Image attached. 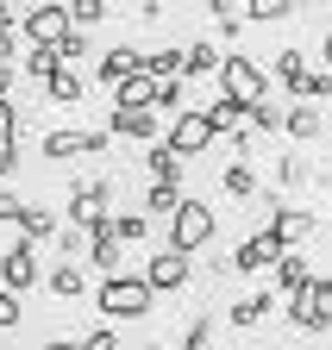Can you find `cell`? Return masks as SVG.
Instances as JSON below:
<instances>
[{
    "mask_svg": "<svg viewBox=\"0 0 332 350\" xmlns=\"http://www.w3.org/2000/svg\"><path fill=\"white\" fill-rule=\"evenodd\" d=\"M151 300H157V288L144 282V275H101V313L107 319H144L151 313Z\"/></svg>",
    "mask_w": 332,
    "mask_h": 350,
    "instance_id": "obj_1",
    "label": "cell"
},
{
    "mask_svg": "<svg viewBox=\"0 0 332 350\" xmlns=\"http://www.w3.org/2000/svg\"><path fill=\"white\" fill-rule=\"evenodd\" d=\"M220 94H232V100H244V107L270 100V69H257L244 51H226V63H220Z\"/></svg>",
    "mask_w": 332,
    "mask_h": 350,
    "instance_id": "obj_2",
    "label": "cell"
},
{
    "mask_svg": "<svg viewBox=\"0 0 332 350\" xmlns=\"http://www.w3.org/2000/svg\"><path fill=\"white\" fill-rule=\"evenodd\" d=\"M19 31H25V44H51V51H57V44L75 31V19H69V0H38V7L19 19Z\"/></svg>",
    "mask_w": 332,
    "mask_h": 350,
    "instance_id": "obj_3",
    "label": "cell"
},
{
    "mask_svg": "<svg viewBox=\"0 0 332 350\" xmlns=\"http://www.w3.org/2000/svg\"><path fill=\"white\" fill-rule=\"evenodd\" d=\"M207 238H214V206H207V200H182V206H176V219H170V244L194 256Z\"/></svg>",
    "mask_w": 332,
    "mask_h": 350,
    "instance_id": "obj_4",
    "label": "cell"
},
{
    "mask_svg": "<svg viewBox=\"0 0 332 350\" xmlns=\"http://www.w3.org/2000/svg\"><path fill=\"white\" fill-rule=\"evenodd\" d=\"M188 269H194V256L176 250V244H163V250H151V262H144V282H151L157 294H176V288L188 282Z\"/></svg>",
    "mask_w": 332,
    "mask_h": 350,
    "instance_id": "obj_5",
    "label": "cell"
},
{
    "mask_svg": "<svg viewBox=\"0 0 332 350\" xmlns=\"http://www.w3.org/2000/svg\"><path fill=\"white\" fill-rule=\"evenodd\" d=\"M214 138H220V125L207 119V113H176V125H170V138H163V144H170L176 157H201Z\"/></svg>",
    "mask_w": 332,
    "mask_h": 350,
    "instance_id": "obj_6",
    "label": "cell"
},
{
    "mask_svg": "<svg viewBox=\"0 0 332 350\" xmlns=\"http://www.w3.org/2000/svg\"><path fill=\"white\" fill-rule=\"evenodd\" d=\"M107 206H113V182H75L69 188V219H75V226H101V219H113Z\"/></svg>",
    "mask_w": 332,
    "mask_h": 350,
    "instance_id": "obj_7",
    "label": "cell"
},
{
    "mask_svg": "<svg viewBox=\"0 0 332 350\" xmlns=\"http://www.w3.org/2000/svg\"><path fill=\"white\" fill-rule=\"evenodd\" d=\"M0 282H7L13 294H25L38 282V244L31 238H13L7 250H0Z\"/></svg>",
    "mask_w": 332,
    "mask_h": 350,
    "instance_id": "obj_8",
    "label": "cell"
},
{
    "mask_svg": "<svg viewBox=\"0 0 332 350\" xmlns=\"http://www.w3.org/2000/svg\"><path fill=\"white\" fill-rule=\"evenodd\" d=\"M282 250H288V244L264 226V232H251V238L232 250V269H244V275H251V269H276V262H282Z\"/></svg>",
    "mask_w": 332,
    "mask_h": 350,
    "instance_id": "obj_9",
    "label": "cell"
},
{
    "mask_svg": "<svg viewBox=\"0 0 332 350\" xmlns=\"http://www.w3.org/2000/svg\"><path fill=\"white\" fill-rule=\"evenodd\" d=\"M88 150H107V131H44V157L51 163H75Z\"/></svg>",
    "mask_w": 332,
    "mask_h": 350,
    "instance_id": "obj_10",
    "label": "cell"
},
{
    "mask_svg": "<svg viewBox=\"0 0 332 350\" xmlns=\"http://www.w3.org/2000/svg\"><path fill=\"white\" fill-rule=\"evenodd\" d=\"M119 250H126V238L113 232V219L88 226V262H94V275H119Z\"/></svg>",
    "mask_w": 332,
    "mask_h": 350,
    "instance_id": "obj_11",
    "label": "cell"
},
{
    "mask_svg": "<svg viewBox=\"0 0 332 350\" xmlns=\"http://www.w3.org/2000/svg\"><path fill=\"white\" fill-rule=\"evenodd\" d=\"M282 313H288V325H295V332H332V306L314 300V294H288Z\"/></svg>",
    "mask_w": 332,
    "mask_h": 350,
    "instance_id": "obj_12",
    "label": "cell"
},
{
    "mask_svg": "<svg viewBox=\"0 0 332 350\" xmlns=\"http://www.w3.org/2000/svg\"><path fill=\"white\" fill-rule=\"evenodd\" d=\"M270 232H276L288 250H301V244L314 238V213H307V206H288V200H282V206H276V219H270Z\"/></svg>",
    "mask_w": 332,
    "mask_h": 350,
    "instance_id": "obj_13",
    "label": "cell"
},
{
    "mask_svg": "<svg viewBox=\"0 0 332 350\" xmlns=\"http://www.w3.org/2000/svg\"><path fill=\"white\" fill-rule=\"evenodd\" d=\"M107 131H119V138H144V144H157V107H113Z\"/></svg>",
    "mask_w": 332,
    "mask_h": 350,
    "instance_id": "obj_14",
    "label": "cell"
},
{
    "mask_svg": "<svg viewBox=\"0 0 332 350\" xmlns=\"http://www.w3.org/2000/svg\"><path fill=\"white\" fill-rule=\"evenodd\" d=\"M276 288H282V300L314 288V269H307V256H301V250H282V262H276Z\"/></svg>",
    "mask_w": 332,
    "mask_h": 350,
    "instance_id": "obj_15",
    "label": "cell"
},
{
    "mask_svg": "<svg viewBox=\"0 0 332 350\" xmlns=\"http://www.w3.org/2000/svg\"><path fill=\"white\" fill-rule=\"evenodd\" d=\"M113 107H157V75H151V69L126 75V81L113 88Z\"/></svg>",
    "mask_w": 332,
    "mask_h": 350,
    "instance_id": "obj_16",
    "label": "cell"
},
{
    "mask_svg": "<svg viewBox=\"0 0 332 350\" xmlns=\"http://www.w3.org/2000/svg\"><path fill=\"white\" fill-rule=\"evenodd\" d=\"M138 69H144V51H132V44H119V51L101 57V81H107V88H119V81L138 75Z\"/></svg>",
    "mask_w": 332,
    "mask_h": 350,
    "instance_id": "obj_17",
    "label": "cell"
},
{
    "mask_svg": "<svg viewBox=\"0 0 332 350\" xmlns=\"http://www.w3.org/2000/svg\"><path fill=\"white\" fill-rule=\"evenodd\" d=\"M220 63H226V51L220 44H182V75H220Z\"/></svg>",
    "mask_w": 332,
    "mask_h": 350,
    "instance_id": "obj_18",
    "label": "cell"
},
{
    "mask_svg": "<svg viewBox=\"0 0 332 350\" xmlns=\"http://www.w3.org/2000/svg\"><path fill=\"white\" fill-rule=\"evenodd\" d=\"M182 200H188L182 182H151V188H144V213H151V219H176Z\"/></svg>",
    "mask_w": 332,
    "mask_h": 350,
    "instance_id": "obj_19",
    "label": "cell"
},
{
    "mask_svg": "<svg viewBox=\"0 0 332 350\" xmlns=\"http://www.w3.org/2000/svg\"><path fill=\"white\" fill-rule=\"evenodd\" d=\"M320 107L314 100H295V107H288V119H282V131H288V138H320Z\"/></svg>",
    "mask_w": 332,
    "mask_h": 350,
    "instance_id": "obj_20",
    "label": "cell"
},
{
    "mask_svg": "<svg viewBox=\"0 0 332 350\" xmlns=\"http://www.w3.org/2000/svg\"><path fill=\"white\" fill-rule=\"evenodd\" d=\"M13 226H19V238H31V244L57 238V226H51V213H44V206H19V213H13Z\"/></svg>",
    "mask_w": 332,
    "mask_h": 350,
    "instance_id": "obj_21",
    "label": "cell"
},
{
    "mask_svg": "<svg viewBox=\"0 0 332 350\" xmlns=\"http://www.w3.org/2000/svg\"><path fill=\"white\" fill-rule=\"evenodd\" d=\"M182 163L188 157H176L170 144H151V182H182Z\"/></svg>",
    "mask_w": 332,
    "mask_h": 350,
    "instance_id": "obj_22",
    "label": "cell"
},
{
    "mask_svg": "<svg viewBox=\"0 0 332 350\" xmlns=\"http://www.w3.org/2000/svg\"><path fill=\"white\" fill-rule=\"evenodd\" d=\"M301 0H244V19H257V25H276V19H288Z\"/></svg>",
    "mask_w": 332,
    "mask_h": 350,
    "instance_id": "obj_23",
    "label": "cell"
},
{
    "mask_svg": "<svg viewBox=\"0 0 332 350\" xmlns=\"http://www.w3.org/2000/svg\"><path fill=\"white\" fill-rule=\"evenodd\" d=\"M226 194H232V200H251V194H257V169H251V163H232V169H226Z\"/></svg>",
    "mask_w": 332,
    "mask_h": 350,
    "instance_id": "obj_24",
    "label": "cell"
},
{
    "mask_svg": "<svg viewBox=\"0 0 332 350\" xmlns=\"http://www.w3.org/2000/svg\"><path fill=\"white\" fill-rule=\"evenodd\" d=\"M25 69H31V75H38V81H51V75H57V69H63V57H57V51H51V44H31V51H25Z\"/></svg>",
    "mask_w": 332,
    "mask_h": 350,
    "instance_id": "obj_25",
    "label": "cell"
},
{
    "mask_svg": "<svg viewBox=\"0 0 332 350\" xmlns=\"http://www.w3.org/2000/svg\"><path fill=\"white\" fill-rule=\"evenodd\" d=\"M301 75H307V63H301V51H276V81L288 88V94H295V88H301Z\"/></svg>",
    "mask_w": 332,
    "mask_h": 350,
    "instance_id": "obj_26",
    "label": "cell"
},
{
    "mask_svg": "<svg viewBox=\"0 0 332 350\" xmlns=\"http://www.w3.org/2000/svg\"><path fill=\"white\" fill-rule=\"evenodd\" d=\"M51 288H57L63 300H75L81 288H88V275H81V269H75V262H57V269H51Z\"/></svg>",
    "mask_w": 332,
    "mask_h": 350,
    "instance_id": "obj_27",
    "label": "cell"
},
{
    "mask_svg": "<svg viewBox=\"0 0 332 350\" xmlns=\"http://www.w3.org/2000/svg\"><path fill=\"white\" fill-rule=\"evenodd\" d=\"M270 300H276V294H251V300H232V325H257V319L270 313Z\"/></svg>",
    "mask_w": 332,
    "mask_h": 350,
    "instance_id": "obj_28",
    "label": "cell"
},
{
    "mask_svg": "<svg viewBox=\"0 0 332 350\" xmlns=\"http://www.w3.org/2000/svg\"><path fill=\"white\" fill-rule=\"evenodd\" d=\"M44 88H51V94H57L63 107H75V100H81V75H69V63H63V69H57V75H51Z\"/></svg>",
    "mask_w": 332,
    "mask_h": 350,
    "instance_id": "obj_29",
    "label": "cell"
},
{
    "mask_svg": "<svg viewBox=\"0 0 332 350\" xmlns=\"http://www.w3.org/2000/svg\"><path fill=\"white\" fill-rule=\"evenodd\" d=\"M282 119H288V107H276V100L251 107V131H282Z\"/></svg>",
    "mask_w": 332,
    "mask_h": 350,
    "instance_id": "obj_30",
    "label": "cell"
},
{
    "mask_svg": "<svg viewBox=\"0 0 332 350\" xmlns=\"http://www.w3.org/2000/svg\"><path fill=\"white\" fill-rule=\"evenodd\" d=\"M326 94H332V75L326 69H307L301 88H295V100H326Z\"/></svg>",
    "mask_w": 332,
    "mask_h": 350,
    "instance_id": "obj_31",
    "label": "cell"
},
{
    "mask_svg": "<svg viewBox=\"0 0 332 350\" xmlns=\"http://www.w3.org/2000/svg\"><path fill=\"white\" fill-rule=\"evenodd\" d=\"M144 69L163 81V75H182V51H144Z\"/></svg>",
    "mask_w": 332,
    "mask_h": 350,
    "instance_id": "obj_32",
    "label": "cell"
},
{
    "mask_svg": "<svg viewBox=\"0 0 332 350\" xmlns=\"http://www.w3.org/2000/svg\"><path fill=\"white\" fill-rule=\"evenodd\" d=\"M69 19H75L81 31H88V25H101V19H107V0H69Z\"/></svg>",
    "mask_w": 332,
    "mask_h": 350,
    "instance_id": "obj_33",
    "label": "cell"
},
{
    "mask_svg": "<svg viewBox=\"0 0 332 350\" xmlns=\"http://www.w3.org/2000/svg\"><path fill=\"white\" fill-rule=\"evenodd\" d=\"M57 57H63V63H81V57H94V44H88V31L75 25V31H69V38L57 44Z\"/></svg>",
    "mask_w": 332,
    "mask_h": 350,
    "instance_id": "obj_34",
    "label": "cell"
},
{
    "mask_svg": "<svg viewBox=\"0 0 332 350\" xmlns=\"http://www.w3.org/2000/svg\"><path fill=\"white\" fill-rule=\"evenodd\" d=\"M113 232L126 238V244H138V238L151 232V213H119V219H113Z\"/></svg>",
    "mask_w": 332,
    "mask_h": 350,
    "instance_id": "obj_35",
    "label": "cell"
},
{
    "mask_svg": "<svg viewBox=\"0 0 332 350\" xmlns=\"http://www.w3.org/2000/svg\"><path fill=\"white\" fill-rule=\"evenodd\" d=\"M19 313H25V306H19V294L0 282V332H13V325H19Z\"/></svg>",
    "mask_w": 332,
    "mask_h": 350,
    "instance_id": "obj_36",
    "label": "cell"
},
{
    "mask_svg": "<svg viewBox=\"0 0 332 350\" xmlns=\"http://www.w3.org/2000/svg\"><path fill=\"white\" fill-rule=\"evenodd\" d=\"M170 107H182V75H163L157 81V113H170Z\"/></svg>",
    "mask_w": 332,
    "mask_h": 350,
    "instance_id": "obj_37",
    "label": "cell"
},
{
    "mask_svg": "<svg viewBox=\"0 0 332 350\" xmlns=\"http://www.w3.org/2000/svg\"><path fill=\"white\" fill-rule=\"evenodd\" d=\"M207 338H214V325H207V319H188V332H182V350H207Z\"/></svg>",
    "mask_w": 332,
    "mask_h": 350,
    "instance_id": "obj_38",
    "label": "cell"
},
{
    "mask_svg": "<svg viewBox=\"0 0 332 350\" xmlns=\"http://www.w3.org/2000/svg\"><path fill=\"white\" fill-rule=\"evenodd\" d=\"M81 350H119V338H113V332H107V325H94V332H88V338H81Z\"/></svg>",
    "mask_w": 332,
    "mask_h": 350,
    "instance_id": "obj_39",
    "label": "cell"
},
{
    "mask_svg": "<svg viewBox=\"0 0 332 350\" xmlns=\"http://www.w3.org/2000/svg\"><path fill=\"white\" fill-rule=\"evenodd\" d=\"M19 38H25L19 25H0V63H13V51H19Z\"/></svg>",
    "mask_w": 332,
    "mask_h": 350,
    "instance_id": "obj_40",
    "label": "cell"
},
{
    "mask_svg": "<svg viewBox=\"0 0 332 350\" xmlns=\"http://www.w3.org/2000/svg\"><path fill=\"white\" fill-rule=\"evenodd\" d=\"M13 169H19V144H13V138H0V182H7Z\"/></svg>",
    "mask_w": 332,
    "mask_h": 350,
    "instance_id": "obj_41",
    "label": "cell"
},
{
    "mask_svg": "<svg viewBox=\"0 0 332 350\" xmlns=\"http://www.w3.org/2000/svg\"><path fill=\"white\" fill-rule=\"evenodd\" d=\"M13 131H19V107L0 100V138H13Z\"/></svg>",
    "mask_w": 332,
    "mask_h": 350,
    "instance_id": "obj_42",
    "label": "cell"
},
{
    "mask_svg": "<svg viewBox=\"0 0 332 350\" xmlns=\"http://www.w3.org/2000/svg\"><path fill=\"white\" fill-rule=\"evenodd\" d=\"M301 175H307V169H301V157H295V150H288V157H282V182H288V188H295V182H301Z\"/></svg>",
    "mask_w": 332,
    "mask_h": 350,
    "instance_id": "obj_43",
    "label": "cell"
},
{
    "mask_svg": "<svg viewBox=\"0 0 332 350\" xmlns=\"http://www.w3.org/2000/svg\"><path fill=\"white\" fill-rule=\"evenodd\" d=\"M19 206H25V200H13L7 188H0V226H13V213H19Z\"/></svg>",
    "mask_w": 332,
    "mask_h": 350,
    "instance_id": "obj_44",
    "label": "cell"
},
{
    "mask_svg": "<svg viewBox=\"0 0 332 350\" xmlns=\"http://www.w3.org/2000/svg\"><path fill=\"white\" fill-rule=\"evenodd\" d=\"M307 294H314V300H326V306H332V275H314V288H307Z\"/></svg>",
    "mask_w": 332,
    "mask_h": 350,
    "instance_id": "obj_45",
    "label": "cell"
},
{
    "mask_svg": "<svg viewBox=\"0 0 332 350\" xmlns=\"http://www.w3.org/2000/svg\"><path fill=\"white\" fill-rule=\"evenodd\" d=\"M44 350H81V338H51Z\"/></svg>",
    "mask_w": 332,
    "mask_h": 350,
    "instance_id": "obj_46",
    "label": "cell"
},
{
    "mask_svg": "<svg viewBox=\"0 0 332 350\" xmlns=\"http://www.w3.org/2000/svg\"><path fill=\"white\" fill-rule=\"evenodd\" d=\"M7 88H13V63H0V100H7Z\"/></svg>",
    "mask_w": 332,
    "mask_h": 350,
    "instance_id": "obj_47",
    "label": "cell"
},
{
    "mask_svg": "<svg viewBox=\"0 0 332 350\" xmlns=\"http://www.w3.org/2000/svg\"><path fill=\"white\" fill-rule=\"evenodd\" d=\"M320 63H326V69H332V31H326V38H320Z\"/></svg>",
    "mask_w": 332,
    "mask_h": 350,
    "instance_id": "obj_48",
    "label": "cell"
},
{
    "mask_svg": "<svg viewBox=\"0 0 332 350\" xmlns=\"http://www.w3.org/2000/svg\"><path fill=\"white\" fill-rule=\"evenodd\" d=\"M0 25H13V0H0Z\"/></svg>",
    "mask_w": 332,
    "mask_h": 350,
    "instance_id": "obj_49",
    "label": "cell"
},
{
    "mask_svg": "<svg viewBox=\"0 0 332 350\" xmlns=\"http://www.w3.org/2000/svg\"><path fill=\"white\" fill-rule=\"evenodd\" d=\"M144 350H163V344H144Z\"/></svg>",
    "mask_w": 332,
    "mask_h": 350,
    "instance_id": "obj_50",
    "label": "cell"
},
{
    "mask_svg": "<svg viewBox=\"0 0 332 350\" xmlns=\"http://www.w3.org/2000/svg\"><path fill=\"white\" fill-rule=\"evenodd\" d=\"M326 7H332V0H326Z\"/></svg>",
    "mask_w": 332,
    "mask_h": 350,
    "instance_id": "obj_51",
    "label": "cell"
}]
</instances>
